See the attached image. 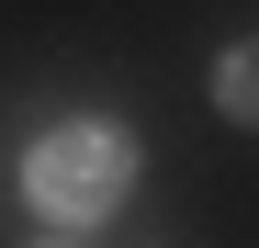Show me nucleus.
<instances>
[{
    "label": "nucleus",
    "mask_w": 259,
    "mask_h": 248,
    "mask_svg": "<svg viewBox=\"0 0 259 248\" xmlns=\"http://www.w3.org/2000/svg\"><path fill=\"white\" fill-rule=\"evenodd\" d=\"M34 215H46V226H102L113 215V203H124V181H136V158H124V136H113V124H57V136L46 147H34Z\"/></svg>",
    "instance_id": "f257e3e1"
},
{
    "label": "nucleus",
    "mask_w": 259,
    "mask_h": 248,
    "mask_svg": "<svg viewBox=\"0 0 259 248\" xmlns=\"http://www.w3.org/2000/svg\"><path fill=\"white\" fill-rule=\"evenodd\" d=\"M214 102H226L237 124H259V46H237L226 68H214Z\"/></svg>",
    "instance_id": "f03ea898"
}]
</instances>
